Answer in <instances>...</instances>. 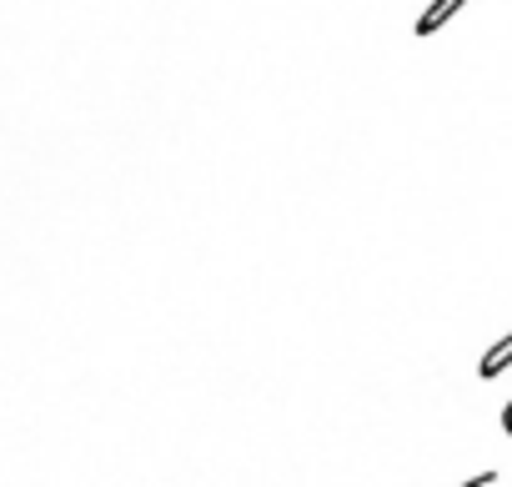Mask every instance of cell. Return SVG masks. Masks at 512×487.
<instances>
[{"mask_svg":"<svg viewBox=\"0 0 512 487\" xmlns=\"http://www.w3.org/2000/svg\"><path fill=\"white\" fill-rule=\"evenodd\" d=\"M462 6H467V0H432V6L422 11V21H417L412 31H417V36H437V31H442V26H447L457 11H462Z\"/></svg>","mask_w":512,"mask_h":487,"instance_id":"6da1fadb","label":"cell"},{"mask_svg":"<svg viewBox=\"0 0 512 487\" xmlns=\"http://www.w3.org/2000/svg\"><path fill=\"white\" fill-rule=\"evenodd\" d=\"M507 367H512V332L482 352V362H477V377H482V382H492V377H502Z\"/></svg>","mask_w":512,"mask_h":487,"instance_id":"7a4b0ae2","label":"cell"},{"mask_svg":"<svg viewBox=\"0 0 512 487\" xmlns=\"http://www.w3.org/2000/svg\"><path fill=\"white\" fill-rule=\"evenodd\" d=\"M502 432H507V437H512V402H507V407H502Z\"/></svg>","mask_w":512,"mask_h":487,"instance_id":"3957f363","label":"cell"}]
</instances>
